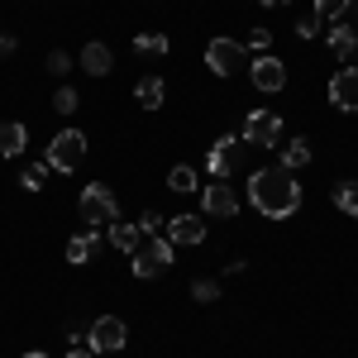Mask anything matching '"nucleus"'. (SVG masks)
<instances>
[{
	"label": "nucleus",
	"instance_id": "1",
	"mask_svg": "<svg viewBox=\"0 0 358 358\" xmlns=\"http://www.w3.org/2000/svg\"><path fill=\"white\" fill-rule=\"evenodd\" d=\"M248 201L258 215L268 220H292L301 210V182L287 172V167H268V172H253L248 177Z\"/></svg>",
	"mask_w": 358,
	"mask_h": 358
},
{
	"label": "nucleus",
	"instance_id": "2",
	"mask_svg": "<svg viewBox=\"0 0 358 358\" xmlns=\"http://www.w3.org/2000/svg\"><path fill=\"white\" fill-rule=\"evenodd\" d=\"M77 206H82V220L91 224V229H101V224H115V220H120V201H115V192L106 187V182H91Z\"/></svg>",
	"mask_w": 358,
	"mask_h": 358
},
{
	"label": "nucleus",
	"instance_id": "3",
	"mask_svg": "<svg viewBox=\"0 0 358 358\" xmlns=\"http://www.w3.org/2000/svg\"><path fill=\"white\" fill-rule=\"evenodd\" d=\"M167 268H172V239H158V234H153L148 244L134 248V277L148 282V277H163Z\"/></svg>",
	"mask_w": 358,
	"mask_h": 358
},
{
	"label": "nucleus",
	"instance_id": "4",
	"mask_svg": "<svg viewBox=\"0 0 358 358\" xmlns=\"http://www.w3.org/2000/svg\"><path fill=\"white\" fill-rule=\"evenodd\" d=\"M82 158H86V134L82 129H62V134L48 143V167H57V172H77Z\"/></svg>",
	"mask_w": 358,
	"mask_h": 358
},
{
	"label": "nucleus",
	"instance_id": "5",
	"mask_svg": "<svg viewBox=\"0 0 358 358\" xmlns=\"http://www.w3.org/2000/svg\"><path fill=\"white\" fill-rule=\"evenodd\" d=\"M124 339H129L124 320H120V315H101V320L86 330V349H91V354H120Z\"/></svg>",
	"mask_w": 358,
	"mask_h": 358
},
{
	"label": "nucleus",
	"instance_id": "6",
	"mask_svg": "<svg viewBox=\"0 0 358 358\" xmlns=\"http://www.w3.org/2000/svg\"><path fill=\"white\" fill-rule=\"evenodd\" d=\"M206 67H210L215 77L239 72V67H244V43H234V38H210V43H206Z\"/></svg>",
	"mask_w": 358,
	"mask_h": 358
},
{
	"label": "nucleus",
	"instance_id": "7",
	"mask_svg": "<svg viewBox=\"0 0 358 358\" xmlns=\"http://www.w3.org/2000/svg\"><path fill=\"white\" fill-rule=\"evenodd\" d=\"M244 143H258V148H277L282 143V120L273 110H253L244 120Z\"/></svg>",
	"mask_w": 358,
	"mask_h": 358
},
{
	"label": "nucleus",
	"instance_id": "8",
	"mask_svg": "<svg viewBox=\"0 0 358 358\" xmlns=\"http://www.w3.org/2000/svg\"><path fill=\"white\" fill-rule=\"evenodd\" d=\"M248 77H253V86H258V91H268V96H273V91H282V86H287V62H282V57H273V53H258L253 62H248Z\"/></svg>",
	"mask_w": 358,
	"mask_h": 358
},
{
	"label": "nucleus",
	"instance_id": "9",
	"mask_svg": "<svg viewBox=\"0 0 358 358\" xmlns=\"http://www.w3.org/2000/svg\"><path fill=\"white\" fill-rule=\"evenodd\" d=\"M201 210H206V215H215V220H234L239 196L229 192V182H210V187L201 192Z\"/></svg>",
	"mask_w": 358,
	"mask_h": 358
},
{
	"label": "nucleus",
	"instance_id": "10",
	"mask_svg": "<svg viewBox=\"0 0 358 358\" xmlns=\"http://www.w3.org/2000/svg\"><path fill=\"white\" fill-rule=\"evenodd\" d=\"M330 106H339V110H358V67H339L330 77Z\"/></svg>",
	"mask_w": 358,
	"mask_h": 358
},
{
	"label": "nucleus",
	"instance_id": "11",
	"mask_svg": "<svg viewBox=\"0 0 358 358\" xmlns=\"http://www.w3.org/2000/svg\"><path fill=\"white\" fill-rule=\"evenodd\" d=\"M234 163H239V138H215V143H210V153H206V167H210V172H215V182H224V177H229V172H234Z\"/></svg>",
	"mask_w": 358,
	"mask_h": 358
},
{
	"label": "nucleus",
	"instance_id": "12",
	"mask_svg": "<svg viewBox=\"0 0 358 358\" xmlns=\"http://www.w3.org/2000/svg\"><path fill=\"white\" fill-rule=\"evenodd\" d=\"M167 239H172V248L177 244H201V239H206V220H201V215H172V220H167Z\"/></svg>",
	"mask_w": 358,
	"mask_h": 358
},
{
	"label": "nucleus",
	"instance_id": "13",
	"mask_svg": "<svg viewBox=\"0 0 358 358\" xmlns=\"http://www.w3.org/2000/svg\"><path fill=\"white\" fill-rule=\"evenodd\" d=\"M24 143H29V129L20 120H5V124H0V158H20Z\"/></svg>",
	"mask_w": 358,
	"mask_h": 358
},
{
	"label": "nucleus",
	"instance_id": "14",
	"mask_svg": "<svg viewBox=\"0 0 358 358\" xmlns=\"http://www.w3.org/2000/svg\"><path fill=\"white\" fill-rule=\"evenodd\" d=\"M96 248H101V234H96V229L72 234V239H67V263H72V268H82V263H91V253H96Z\"/></svg>",
	"mask_w": 358,
	"mask_h": 358
},
{
	"label": "nucleus",
	"instance_id": "15",
	"mask_svg": "<svg viewBox=\"0 0 358 358\" xmlns=\"http://www.w3.org/2000/svg\"><path fill=\"white\" fill-rule=\"evenodd\" d=\"M82 67L91 72V77H106V72L115 67V53L96 38V43H86V48H82Z\"/></svg>",
	"mask_w": 358,
	"mask_h": 358
},
{
	"label": "nucleus",
	"instance_id": "16",
	"mask_svg": "<svg viewBox=\"0 0 358 358\" xmlns=\"http://www.w3.org/2000/svg\"><path fill=\"white\" fill-rule=\"evenodd\" d=\"M134 96H138V106H143V110H158V106L167 101V86H163V77H138Z\"/></svg>",
	"mask_w": 358,
	"mask_h": 358
},
{
	"label": "nucleus",
	"instance_id": "17",
	"mask_svg": "<svg viewBox=\"0 0 358 358\" xmlns=\"http://www.w3.org/2000/svg\"><path fill=\"white\" fill-rule=\"evenodd\" d=\"M330 48H334L339 57L358 62V29H349L344 20H339V29H330Z\"/></svg>",
	"mask_w": 358,
	"mask_h": 358
},
{
	"label": "nucleus",
	"instance_id": "18",
	"mask_svg": "<svg viewBox=\"0 0 358 358\" xmlns=\"http://www.w3.org/2000/svg\"><path fill=\"white\" fill-rule=\"evenodd\" d=\"M110 244L120 248V253H134V248L143 244V229H138V224H124V220H115V224H110Z\"/></svg>",
	"mask_w": 358,
	"mask_h": 358
},
{
	"label": "nucleus",
	"instance_id": "19",
	"mask_svg": "<svg viewBox=\"0 0 358 358\" xmlns=\"http://www.w3.org/2000/svg\"><path fill=\"white\" fill-rule=\"evenodd\" d=\"M196 187H201V177H196V167L177 163V167H172V172H167V192L187 196V192H196Z\"/></svg>",
	"mask_w": 358,
	"mask_h": 358
},
{
	"label": "nucleus",
	"instance_id": "20",
	"mask_svg": "<svg viewBox=\"0 0 358 358\" xmlns=\"http://www.w3.org/2000/svg\"><path fill=\"white\" fill-rule=\"evenodd\" d=\"M306 163H310V143H306V138H292V143H282V167H287V172H301Z\"/></svg>",
	"mask_w": 358,
	"mask_h": 358
},
{
	"label": "nucleus",
	"instance_id": "21",
	"mask_svg": "<svg viewBox=\"0 0 358 358\" xmlns=\"http://www.w3.org/2000/svg\"><path fill=\"white\" fill-rule=\"evenodd\" d=\"M334 206L344 210V215H354L358 220V182L349 177V182H334Z\"/></svg>",
	"mask_w": 358,
	"mask_h": 358
},
{
	"label": "nucleus",
	"instance_id": "22",
	"mask_svg": "<svg viewBox=\"0 0 358 358\" xmlns=\"http://www.w3.org/2000/svg\"><path fill=\"white\" fill-rule=\"evenodd\" d=\"M167 48H172V43H167V34H134V53H153V57H163Z\"/></svg>",
	"mask_w": 358,
	"mask_h": 358
},
{
	"label": "nucleus",
	"instance_id": "23",
	"mask_svg": "<svg viewBox=\"0 0 358 358\" xmlns=\"http://www.w3.org/2000/svg\"><path fill=\"white\" fill-rule=\"evenodd\" d=\"M43 182H48V163H29L24 172H20V187H24V192H38Z\"/></svg>",
	"mask_w": 358,
	"mask_h": 358
},
{
	"label": "nucleus",
	"instance_id": "24",
	"mask_svg": "<svg viewBox=\"0 0 358 358\" xmlns=\"http://www.w3.org/2000/svg\"><path fill=\"white\" fill-rule=\"evenodd\" d=\"M354 0H315V20H344Z\"/></svg>",
	"mask_w": 358,
	"mask_h": 358
},
{
	"label": "nucleus",
	"instance_id": "25",
	"mask_svg": "<svg viewBox=\"0 0 358 358\" xmlns=\"http://www.w3.org/2000/svg\"><path fill=\"white\" fill-rule=\"evenodd\" d=\"M215 296H220V282H210V277H201V282H192V301L210 306Z\"/></svg>",
	"mask_w": 358,
	"mask_h": 358
},
{
	"label": "nucleus",
	"instance_id": "26",
	"mask_svg": "<svg viewBox=\"0 0 358 358\" xmlns=\"http://www.w3.org/2000/svg\"><path fill=\"white\" fill-rule=\"evenodd\" d=\"M77 106H82V96H77L72 86H62V91L53 96V110H57V115H77Z\"/></svg>",
	"mask_w": 358,
	"mask_h": 358
},
{
	"label": "nucleus",
	"instance_id": "27",
	"mask_svg": "<svg viewBox=\"0 0 358 358\" xmlns=\"http://www.w3.org/2000/svg\"><path fill=\"white\" fill-rule=\"evenodd\" d=\"M248 48H253V53H268V48H273V29H253V34H248Z\"/></svg>",
	"mask_w": 358,
	"mask_h": 358
},
{
	"label": "nucleus",
	"instance_id": "28",
	"mask_svg": "<svg viewBox=\"0 0 358 358\" xmlns=\"http://www.w3.org/2000/svg\"><path fill=\"white\" fill-rule=\"evenodd\" d=\"M48 72H53V77H67V72H72V57L62 53V48H57V53H48Z\"/></svg>",
	"mask_w": 358,
	"mask_h": 358
},
{
	"label": "nucleus",
	"instance_id": "29",
	"mask_svg": "<svg viewBox=\"0 0 358 358\" xmlns=\"http://www.w3.org/2000/svg\"><path fill=\"white\" fill-rule=\"evenodd\" d=\"M138 229H143V234H158V229H167V220L158 215V210H148V215L138 220Z\"/></svg>",
	"mask_w": 358,
	"mask_h": 358
},
{
	"label": "nucleus",
	"instance_id": "30",
	"mask_svg": "<svg viewBox=\"0 0 358 358\" xmlns=\"http://www.w3.org/2000/svg\"><path fill=\"white\" fill-rule=\"evenodd\" d=\"M315 29H320V20H315V15H306L301 24H296V34H301V43H306V38H315Z\"/></svg>",
	"mask_w": 358,
	"mask_h": 358
},
{
	"label": "nucleus",
	"instance_id": "31",
	"mask_svg": "<svg viewBox=\"0 0 358 358\" xmlns=\"http://www.w3.org/2000/svg\"><path fill=\"white\" fill-rule=\"evenodd\" d=\"M15 48H20V38L15 34H0V53H15Z\"/></svg>",
	"mask_w": 358,
	"mask_h": 358
},
{
	"label": "nucleus",
	"instance_id": "32",
	"mask_svg": "<svg viewBox=\"0 0 358 358\" xmlns=\"http://www.w3.org/2000/svg\"><path fill=\"white\" fill-rule=\"evenodd\" d=\"M67 358H91V349H77V344H72V354Z\"/></svg>",
	"mask_w": 358,
	"mask_h": 358
},
{
	"label": "nucleus",
	"instance_id": "33",
	"mask_svg": "<svg viewBox=\"0 0 358 358\" xmlns=\"http://www.w3.org/2000/svg\"><path fill=\"white\" fill-rule=\"evenodd\" d=\"M263 5H268V10H277V5H292V0H263Z\"/></svg>",
	"mask_w": 358,
	"mask_h": 358
},
{
	"label": "nucleus",
	"instance_id": "34",
	"mask_svg": "<svg viewBox=\"0 0 358 358\" xmlns=\"http://www.w3.org/2000/svg\"><path fill=\"white\" fill-rule=\"evenodd\" d=\"M24 358H48V354H24Z\"/></svg>",
	"mask_w": 358,
	"mask_h": 358
}]
</instances>
